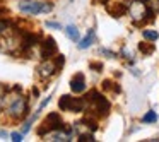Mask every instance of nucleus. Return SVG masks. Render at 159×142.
Returning a JSON list of instances; mask_svg holds the SVG:
<instances>
[{
  "instance_id": "nucleus-17",
  "label": "nucleus",
  "mask_w": 159,
  "mask_h": 142,
  "mask_svg": "<svg viewBox=\"0 0 159 142\" xmlns=\"http://www.w3.org/2000/svg\"><path fill=\"white\" fill-rule=\"evenodd\" d=\"M53 62H55V65L58 67V70H60V69L63 67V63H65V57H63V55H57Z\"/></svg>"
},
{
  "instance_id": "nucleus-26",
  "label": "nucleus",
  "mask_w": 159,
  "mask_h": 142,
  "mask_svg": "<svg viewBox=\"0 0 159 142\" xmlns=\"http://www.w3.org/2000/svg\"><path fill=\"white\" fill-rule=\"evenodd\" d=\"M144 2H145V0H144Z\"/></svg>"
},
{
  "instance_id": "nucleus-8",
  "label": "nucleus",
  "mask_w": 159,
  "mask_h": 142,
  "mask_svg": "<svg viewBox=\"0 0 159 142\" xmlns=\"http://www.w3.org/2000/svg\"><path fill=\"white\" fill-rule=\"evenodd\" d=\"M86 87H87V84H86V77H84L82 72L75 74V76L70 79V89H72V93L80 94V93L86 91Z\"/></svg>"
},
{
  "instance_id": "nucleus-11",
  "label": "nucleus",
  "mask_w": 159,
  "mask_h": 142,
  "mask_svg": "<svg viewBox=\"0 0 159 142\" xmlns=\"http://www.w3.org/2000/svg\"><path fill=\"white\" fill-rule=\"evenodd\" d=\"M63 31H65V34L69 36V38L72 39V41H77V43H79V39H80V33H79V29H77L74 24H69L65 29H63Z\"/></svg>"
},
{
  "instance_id": "nucleus-20",
  "label": "nucleus",
  "mask_w": 159,
  "mask_h": 142,
  "mask_svg": "<svg viewBox=\"0 0 159 142\" xmlns=\"http://www.w3.org/2000/svg\"><path fill=\"white\" fill-rule=\"evenodd\" d=\"M101 53H103V55H108V58H116V53L115 52H110V50H104V48H101Z\"/></svg>"
},
{
  "instance_id": "nucleus-3",
  "label": "nucleus",
  "mask_w": 159,
  "mask_h": 142,
  "mask_svg": "<svg viewBox=\"0 0 159 142\" xmlns=\"http://www.w3.org/2000/svg\"><path fill=\"white\" fill-rule=\"evenodd\" d=\"M89 104L87 98H72L70 94H63L58 101V106L60 110L63 111H72V113H80L84 111Z\"/></svg>"
},
{
  "instance_id": "nucleus-24",
  "label": "nucleus",
  "mask_w": 159,
  "mask_h": 142,
  "mask_svg": "<svg viewBox=\"0 0 159 142\" xmlns=\"http://www.w3.org/2000/svg\"><path fill=\"white\" fill-rule=\"evenodd\" d=\"M33 94H34V96H36V98H38V94H39V91H38V89H36V87H34V89H33Z\"/></svg>"
},
{
  "instance_id": "nucleus-15",
  "label": "nucleus",
  "mask_w": 159,
  "mask_h": 142,
  "mask_svg": "<svg viewBox=\"0 0 159 142\" xmlns=\"http://www.w3.org/2000/svg\"><path fill=\"white\" fill-rule=\"evenodd\" d=\"M156 120H157V115H156V111H147V113L142 117V121H144V123H154Z\"/></svg>"
},
{
  "instance_id": "nucleus-21",
  "label": "nucleus",
  "mask_w": 159,
  "mask_h": 142,
  "mask_svg": "<svg viewBox=\"0 0 159 142\" xmlns=\"http://www.w3.org/2000/svg\"><path fill=\"white\" fill-rule=\"evenodd\" d=\"M91 69H94L96 72H101V70H103V63L101 62H93L91 63Z\"/></svg>"
},
{
  "instance_id": "nucleus-1",
  "label": "nucleus",
  "mask_w": 159,
  "mask_h": 142,
  "mask_svg": "<svg viewBox=\"0 0 159 142\" xmlns=\"http://www.w3.org/2000/svg\"><path fill=\"white\" fill-rule=\"evenodd\" d=\"M87 101H89L93 111L96 113V117H108L111 111V103L104 98V94L98 93L96 89H93L89 94H87Z\"/></svg>"
},
{
  "instance_id": "nucleus-10",
  "label": "nucleus",
  "mask_w": 159,
  "mask_h": 142,
  "mask_svg": "<svg viewBox=\"0 0 159 142\" xmlns=\"http://www.w3.org/2000/svg\"><path fill=\"white\" fill-rule=\"evenodd\" d=\"M93 41H94V31H93V29H89V31H87V34H86V38L79 39V48L80 50L89 48V46L93 45Z\"/></svg>"
},
{
  "instance_id": "nucleus-6",
  "label": "nucleus",
  "mask_w": 159,
  "mask_h": 142,
  "mask_svg": "<svg viewBox=\"0 0 159 142\" xmlns=\"http://www.w3.org/2000/svg\"><path fill=\"white\" fill-rule=\"evenodd\" d=\"M57 52H58V48H57V43L52 36L43 39V43H41V58L43 60L53 58V55H57Z\"/></svg>"
},
{
  "instance_id": "nucleus-5",
  "label": "nucleus",
  "mask_w": 159,
  "mask_h": 142,
  "mask_svg": "<svg viewBox=\"0 0 159 142\" xmlns=\"http://www.w3.org/2000/svg\"><path fill=\"white\" fill-rule=\"evenodd\" d=\"M29 108H28V99L22 96L16 98L14 101H12L11 104H9V110L7 113L11 115L12 118H16V120H19V118H24L26 115H28Z\"/></svg>"
},
{
  "instance_id": "nucleus-14",
  "label": "nucleus",
  "mask_w": 159,
  "mask_h": 142,
  "mask_svg": "<svg viewBox=\"0 0 159 142\" xmlns=\"http://www.w3.org/2000/svg\"><path fill=\"white\" fill-rule=\"evenodd\" d=\"M142 36H144L145 39H149V41H156V39L159 38V33L152 31V29H144V31H142Z\"/></svg>"
},
{
  "instance_id": "nucleus-16",
  "label": "nucleus",
  "mask_w": 159,
  "mask_h": 142,
  "mask_svg": "<svg viewBox=\"0 0 159 142\" xmlns=\"http://www.w3.org/2000/svg\"><path fill=\"white\" fill-rule=\"evenodd\" d=\"M79 140L80 142H93L94 140L93 132H84V134H79Z\"/></svg>"
},
{
  "instance_id": "nucleus-12",
  "label": "nucleus",
  "mask_w": 159,
  "mask_h": 142,
  "mask_svg": "<svg viewBox=\"0 0 159 142\" xmlns=\"http://www.w3.org/2000/svg\"><path fill=\"white\" fill-rule=\"evenodd\" d=\"M154 45H152V43H140V45H139V52L140 53H144L145 57H149V55H152V53H154Z\"/></svg>"
},
{
  "instance_id": "nucleus-2",
  "label": "nucleus",
  "mask_w": 159,
  "mask_h": 142,
  "mask_svg": "<svg viewBox=\"0 0 159 142\" xmlns=\"http://www.w3.org/2000/svg\"><path fill=\"white\" fill-rule=\"evenodd\" d=\"M19 11L29 16H38L43 12H52L53 11V4L50 2H38V0H22L17 4Z\"/></svg>"
},
{
  "instance_id": "nucleus-4",
  "label": "nucleus",
  "mask_w": 159,
  "mask_h": 142,
  "mask_svg": "<svg viewBox=\"0 0 159 142\" xmlns=\"http://www.w3.org/2000/svg\"><path fill=\"white\" fill-rule=\"evenodd\" d=\"M57 130H65V123H63L60 113L52 111V113L46 115V120L43 123V127L38 128V135H45L48 132H57Z\"/></svg>"
},
{
  "instance_id": "nucleus-13",
  "label": "nucleus",
  "mask_w": 159,
  "mask_h": 142,
  "mask_svg": "<svg viewBox=\"0 0 159 142\" xmlns=\"http://www.w3.org/2000/svg\"><path fill=\"white\" fill-rule=\"evenodd\" d=\"M103 89L104 91H113V93H120V86L115 84L113 80H104V82H103Z\"/></svg>"
},
{
  "instance_id": "nucleus-25",
  "label": "nucleus",
  "mask_w": 159,
  "mask_h": 142,
  "mask_svg": "<svg viewBox=\"0 0 159 142\" xmlns=\"http://www.w3.org/2000/svg\"><path fill=\"white\" fill-rule=\"evenodd\" d=\"M0 137H7V132H4V130H0Z\"/></svg>"
},
{
  "instance_id": "nucleus-22",
  "label": "nucleus",
  "mask_w": 159,
  "mask_h": 142,
  "mask_svg": "<svg viewBox=\"0 0 159 142\" xmlns=\"http://www.w3.org/2000/svg\"><path fill=\"white\" fill-rule=\"evenodd\" d=\"M46 28H53V29H62V26L58 24V22H46Z\"/></svg>"
},
{
  "instance_id": "nucleus-7",
  "label": "nucleus",
  "mask_w": 159,
  "mask_h": 142,
  "mask_svg": "<svg viewBox=\"0 0 159 142\" xmlns=\"http://www.w3.org/2000/svg\"><path fill=\"white\" fill-rule=\"evenodd\" d=\"M57 72H58V67L55 65L53 60H45V62L38 67V74H39L41 79H50V77L55 76Z\"/></svg>"
},
{
  "instance_id": "nucleus-23",
  "label": "nucleus",
  "mask_w": 159,
  "mask_h": 142,
  "mask_svg": "<svg viewBox=\"0 0 159 142\" xmlns=\"http://www.w3.org/2000/svg\"><path fill=\"white\" fill-rule=\"evenodd\" d=\"M96 2H98V4H104V5H106L110 0H96Z\"/></svg>"
},
{
  "instance_id": "nucleus-9",
  "label": "nucleus",
  "mask_w": 159,
  "mask_h": 142,
  "mask_svg": "<svg viewBox=\"0 0 159 142\" xmlns=\"http://www.w3.org/2000/svg\"><path fill=\"white\" fill-rule=\"evenodd\" d=\"M106 11H108V14H110V16H113L115 19H118V17H121V16L127 14L128 7L123 4V2H113V4L108 2V4H106Z\"/></svg>"
},
{
  "instance_id": "nucleus-18",
  "label": "nucleus",
  "mask_w": 159,
  "mask_h": 142,
  "mask_svg": "<svg viewBox=\"0 0 159 142\" xmlns=\"http://www.w3.org/2000/svg\"><path fill=\"white\" fill-rule=\"evenodd\" d=\"M9 24H11L9 21H5V19H0V34L7 31V29H9Z\"/></svg>"
},
{
  "instance_id": "nucleus-27",
  "label": "nucleus",
  "mask_w": 159,
  "mask_h": 142,
  "mask_svg": "<svg viewBox=\"0 0 159 142\" xmlns=\"http://www.w3.org/2000/svg\"><path fill=\"white\" fill-rule=\"evenodd\" d=\"M157 5H159V4H157Z\"/></svg>"
},
{
  "instance_id": "nucleus-19",
  "label": "nucleus",
  "mask_w": 159,
  "mask_h": 142,
  "mask_svg": "<svg viewBox=\"0 0 159 142\" xmlns=\"http://www.w3.org/2000/svg\"><path fill=\"white\" fill-rule=\"evenodd\" d=\"M22 135H24L22 132H21V134H19V132H14V134H11V139L14 142H21L22 140Z\"/></svg>"
}]
</instances>
